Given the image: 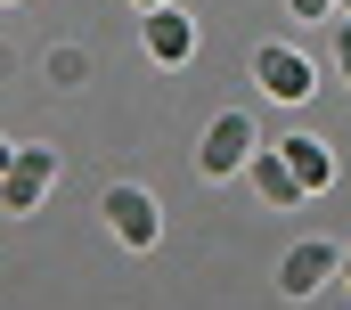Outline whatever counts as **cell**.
I'll return each instance as SVG.
<instances>
[{
  "label": "cell",
  "instance_id": "obj_5",
  "mask_svg": "<svg viewBox=\"0 0 351 310\" xmlns=\"http://www.w3.org/2000/svg\"><path fill=\"white\" fill-rule=\"evenodd\" d=\"M335 270H343V253H335L327 237H302V245H294V253L278 261V286H286V294L302 302V294H319V286H327Z\"/></svg>",
  "mask_w": 351,
  "mask_h": 310
},
{
  "label": "cell",
  "instance_id": "obj_10",
  "mask_svg": "<svg viewBox=\"0 0 351 310\" xmlns=\"http://www.w3.org/2000/svg\"><path fill=\"white\" fill-rule=\"evenodd\" d=\"M335 66H343V82H351V16L335 25Z\"/></svg>",
  "mask_w": 351,
  "mask_h": 310
},
{
  "label": "cell",
  "instance_id": "obj_7",
  "mask_svg": "<svg viewBox=\"0 0 351 310\" xmlns=\"http://www.w3.org/2000/svg\"><path fill=\"white\" fill-rule=\"evenodd\" d=\"M147 49H156L164 66H180V58L196 49V25H188L180 8H147Z\"/></svg>",
  "mask_w": 351,
  "mask_h": 310
},
{
  "label": "cell",
  "instance_id": "obj_13",
  "mask_svg": "<svg viewBox=\"0 0 351 310\" xmlns=\"http://www.w3.org/2000/svg\"><path fill=\"white\" fill-rule=\"evenodd\" d=\"M335 16H351V0H335Z\"/></svg>",
  "mask_w": 351,
  "mask_h": 310
},
{
  "label": "cell",
  "instance_id": "obj_14",
  "mask_svg": "<svg viewBox=\"0 0 351 310\" xmlns=\"http://www.w3.org/2000/svg\"><path fill=\"white\" fill-rule=\"evenodd\" d=\"M139 8H164V0H139Z\"/></svg>",
  "mask_w": 351,
  "mask_h": 310
},
{
  "label": "cell",
  "instance_id": "obj_11",
  "mask_svg": "<svg viewBox=\"0 0 351 310\" xmlns=\"http://www.w3.org/2000/svg\"><path fill=\"white\" fill-rule=\"evenodd\" d=\"M8 163H16V147H8V139H0V171H8Z\"/></svg>",
  "mask_w": 351,
  "mask_h": 310
},
{
  "label": "cell",
  "instance_id": "obj_3",
  "mask_svg": "<svg viewBox=\"0 0 351 310\" xmlns=\"http://www.w3.org/2000/svg\"><path fill=\"white\" fill-rule=\"evenodd\" d=\"M49 171H58L49 147H16V163L0 171V213H33V204L49 196Z\"/></svg>",
  "mask_w": 351,
  "mask_h": 310
},
{
  "label": "cell",
  "instance_id": "obj_9",
  "mask_svg": "<svg viewBox=\"0 0 351 310\" xmlns=\"http://www.w3.org/2000/svg\"><path fill=\"white\" fill-rule=\"evenodd\" d=\"M327 8L335 0H286V16H302V25H327Z\"/></svg>",
  "mask_w": 351,
  "mask_h": 310
},
{
  "label": "cell",
  "instance_id": "obj_1",
  "mask_svg": "<svg viewBox=\"0 0 351 310\" xmlns=\"http://www.w3.org/2000/svg\"><path fill=\"white\" fill-rule=\"evenodd\" d=\"M196 163L213 171V180H229V171H245L254 163V115H213V131H204V147H196Z\"/></svg>",
  "mask_w": 351,
  "mask_h": 310
},
{
  "label": "cell",
  "instance_id": "obj_8",
  "mask_svg": "<svg viewBox=\"0 0 351 310\" xmlns=\"http://www.w3.org/2000/svg\"><path fill=\"white\" fill-rule=\"evenodd\" d=\"M286 163H294V180H302V188H327V180H335V155L319 147V139H286Z\"/></svg>",
  "mask_w": 351,
  "mask_h": 310
},
{
  "label": "cell",
  "instance_id": "obj_6",
  "mask_svg": "<svg viewBox=\"0 0 351 310\" xmlns=\"http://www.w3.org/2000/svg\"><path fill=\"white\" fill-rule=\"evenodd\" d=\"M245 171H254V188H262V204H302V196H311V188H302V180H294V163H286V155L278 147H254V163H245Z\"/></svg>",
  "mask_w": 351,
  "mask_h": 310
},
{
  "label": "cell",
  "instance_id": "obj_12",
  "mask_svg": "<svg viewBox=\"0 0 351 310\" xmlns=\"http://www.w3.org/2000/svg\"><path fill=\"white\" fill-rule=\"evenodd\" d=\"M343 286H351V245H343Z\"/></svg>",
  "mask_w": 351,
  "mask_h": 310
},
{
  "label": "cell",
  "instance_id": "obj_4",
  "mask_svg": "<svg viewBox=\"0 0 351 310\" xmlns=\"http://www.w3.org/2000/svg\"><path fill=\"white\" fill-rule=\"evenodd\" d=\"M106 229L123 237L131 253H147V245L164 237V221H156V196H147V188H106Z\"/></svg>",
  "mask_w": 351,
  "mask_h": 310
},
{
  "label": "cell",
  "instance_id": "obj_2",
  "mask_svg": "<svg viewBox=\"0 0 351 310\" xmlns=\"http://www.w3.org/2000/svg\"><path fill=\"white\" fill-rule=\"evenodd\" d=\"M254 82H262L269 98H286V106L319 90V82H311V58H302V49H286V41H262V49H254Z\"/></svg>",
  "mask_w": 351,
  "mask_h": 310
}]
</instances>
